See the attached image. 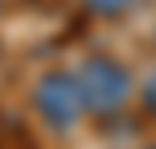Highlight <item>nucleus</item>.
Returning <instances> with one entry per match:
<instances>
[{"label":"nucleus","mask_w":156,"mask_h":149,"mask_svg":"<svg viewBox=\"0 0 156 149\" xmlns=\"http://www.w3.org/2000/svg\"><path fill=\"white\" fill-rule=\"evenodd\" d=\"M76 80H80V95H83L87 113L98 120H113L131 106V95H134L131 73L113 55H102V51L87 55L76 69Z\"/></svg>","instance_id":"1"},{"label":"nucleus","mask_w":156,"mask_h":149,"mask_svg":"<svg viewBox=\"0 0 156 149\" xmlns=\"http://www.w3.org/2000/svg\"><path fill=\"white\" fill-rule=\"evenodd\" d=\"M33 106H37L40 120L55 131L76 127L83 120V113H87L83 95H80V80L69 69H51V73L40 76L37 87H33Z\"/></svg>","instance_id":"2"},{"label":"nucleus","mask_w":156,"mask_h":149,"mask_svg":"<svg viewBox=\"0 0 156 149\" xmlns=\"http://www.w3.org/2000/svg\"><path fill=\"white\" fill-rule=\"evenodd\" d=\"M0 149H37V146L29 142V135H26V127L18 120L0 116Z\"/></svg>","instance_id":"3"},{"label":"nucleus","mask_w":156,"mask_h":149,"mask_svg":"<svg viewBox=\"0 0 156 149\" xmlns=\"http://www.w3.org/2000/svg\"><path fill=\"white\" fill-rule=\"evenodd\" d=\"M94 18H123L131 7H134V0H80Z\"/></svg>","instance_id":"4"},{"label":"nucleus","mask_w":156,"mask_h":149,"mask_svg":"<svg viewBox=\"0 0 156 149\" xmlns=\"http://www.w3.org/2000/svg\"><path fill=\"white\" fill-rule=\"evenodd\" d=\"M138 102H142V109H145V116H153L156 120V69L145 80H142V91H138Z\"/></svg>","instance_id":"5"},{"label":"nucleus","mask_w":156,"mask_h":149,"mask_svg":"<svg viewBox=\"0 0 156 149\" xmlns=\"http://www.w3.org/2000/svg\"><path fill=\"white\" fill-rule=\"evenodd\" d=\"M145 149H156V142H153V146H145Z\"/></svg>","instance_id":"6"}]
</instances>
